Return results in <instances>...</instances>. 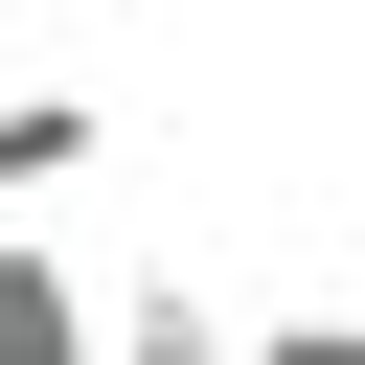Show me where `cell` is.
Listing matches in <instances>:
<instances>
[{
	"instance_id": "1",
	"label": "cell",
	"mask_w": 365,
	"mask_h": 365,
	"mask_svg": "<svg viewBox=\"0 0 365 365\" xmlns=\"http://www.w3.org/2000/svg\"><path fill=\"white\" fill-rule=\"evenodd\" d=\"M0 365H114V274H91L68 228H23V251H0Z\"/></svg>"
},
{
	"instance_id": "2",
	"label": "cell",
	"mask_w": 365,
	"mask_h": 365,
	"mask_svg": "<svg viewBox=\"0 0 365 365\" xmlns=\"http://www.w3.org/2000/svg\"><path fill=\"white\" fill-rule=\"evenodd\" d=\"M91 137H114V114H91V68H23V91H0V182H23V205H68V182H91Z\"/></svg>"
},
{
	"instance_id": "3",
	"label": "cell",
	"mask_w": 365,
	"mask_h": 365,
	"mask_svg": "<svg viewBox=\"0 0 365 365\" xmlns=\"http://www.w3.org/2000/svg\"><path fill=\"white\" fill-rule=\"evenodd\" d=\"M114 365H251V319H228L205 274H137V297H114Z\"/></svg>"
},
{
	"instance_id": "4",
	"label": "cell",
	"mask_w": 365,
	"mask_h": 365,
	"mask_svg": "<svg viewBox=\"0 0 365 365\" xmlns=\"http://www.w3.org/2000/svg\"><path fill=\"white\" fill-rule=\"evenodd\" d=\"M251 365H365V319H342V297H297V319H251Z\"/></svg>"
}]
</instances>
